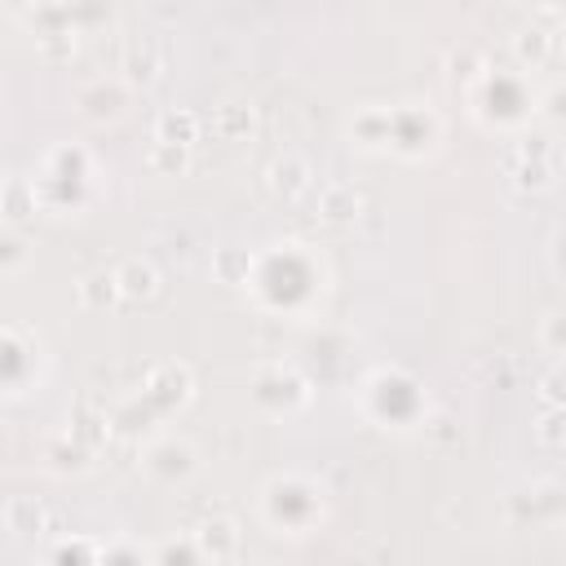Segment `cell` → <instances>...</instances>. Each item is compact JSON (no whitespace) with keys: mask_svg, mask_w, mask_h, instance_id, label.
Wrapping results in <instances>:
<instances>
[{"mask_svg":"<svg viewBox=\"0 0 566 566\" xmlns=\"http://www.w3.org/2000/svg\"><path fill=\"white\" fill-rule=\"evenodd\" d=\"M119 270V287H124V301H155L159 292H164V279H159V270L150 265V261H142V256H128L124 265H115Z\"/></svg>","mask_w":566,"mask_h":566,"instance_id":"7402d4cb","label":"cell"},{"mask_svg":"<svg viewBox=\"0 0 566 566\" xmlns=\"http://www.w3.org/2000/svg\"><path fill=\"white\" fill-rule=\"evenodd\" d=\"M212 124H217V133H221V137H239V133H248V128H252V111H248V106H221Z\"/></svg>","mask_w":566,"mask_h":566,"instance_id":"1f68e13d","label":"cell"},{"mask_svg":"<svg viewBox=\"0 0 566 566\" xmlns=\"http://www.w3.org/2000/svg\"><path fill=\"white\" fill-rule=\"evenodd\" d=\"M332 513V500H327V486L310 473H274L261 482L256 491V517L270 535H283V539H305L314 535Z\"/></svg>","mask_w":566,"mask_h":566,"instance_id":"3957f363","label":"cell"},{"mask_svg":"<svg viewBox=\"0 0 566 566\" xmlns=\"http://www.w3.org/2000/svg\"><path fill=\"white\" fill-rule=\"evenodd\" d=\"M544 18H557V22H566V0H553V4L544 9Z\"/></svg>","mask_w":566,"mask_h":566,"instance_id":"74e56055","label":"cell"},{"mask_svg":"<svg viewBox=\"0 0 566 566\" xmlns=\"http://www.w3.org/2000/svg\"><path fill=\"white\" fill-rule=\"evenodd\" d=\"M243 287L256 301V310H265V314L314 318L318 301L332 287V274L314 248L283 239V243H265L261 252H252V270H248Z\"/></svg>","mask_w":566,"mask_h":566,"instance_id":"6da1fadb","label":"cell"},{"mask_svg":"<svg viewBox=\"0 0 566 566\" xmlns=\"http://www.w3.org/2000/svg\"><path fill=\"white\" fill-rule=\"evenodd\" d=\"M190 394H195V380H190V371H186L181 363H164V367H155V371L146 376V385L137 389V398H142L155 416H172L177 407L190 402Z\"/></svg>","mask_w":566,"mask_h":566,"instance_id":"5bb4252c","label":"cell"},{"mask_svg":"<svg viewBox=\"0 0 566 566\" xmlns=\"http://www.w3.org/2000/svg\"><path fill=\"white\" fill-rule=\"evenodd\" d=\"M137 464H142V473L150 482L177 486V482H190L199 473V451H195V442H186L177 433H155V438L142 442Z\"/></svg>","mask_w":566,"mask_h":566,"instance_id":"8fae6325","label":"cell"},{"mask_svg":"<svg viewBox=\"0 0 566 566\" xmlns=\"http://www.w3.org/2000/svg\"><path fill=\"white\" fill-rule=\"evenodd\" d=\"M4 531H9V535L44 531V509H40L31 495H13V500L4 504Z\"/></svg>","mask_w":566,"mask_h":566,"instance_id":"484cf974","label":"cell"},{"mask_svg":"<svg viewBox=\"0 0 566 566\" xmlns=\"http://www.w3.org/2000/svg\"><path fill=\"white\" fill-rule=\"evenodd\" d=\"M509 53H513V62L526 66V71L548 66V62L557 57V27H548V22H526V27H517L513 40H509Z\"/></svg>","mask_w":566,"mask_h":566,"instance_id":"ac0fdd59","label":"cell"},{"mask_svg":"<svg viewBox=\"0 0 566 566\" xmlns=\"http://www.w3.org/2000/svg\"><path fill=\"white\" fill-rule=\"evenodd\" d=\"M168 71V40L164 35H133L119 53V75L133 88H155Z\"/></svg>","mask_w":566,"mask_h":566,"instance_id":"4fadbf2b","label":"cell"},{"mask_svg":"<svg viewBox=\"0 0 566 566\" xmlns=\"http://www.w3.org/2000/svg\"><path fill=\"white\" fill-rule=\"evenodd\" d=\"M548 265H553V274H557V279H566V226L548 239Z\"/></svg>","mask_w":566,"mask_h":566,"instance_id":"d590c367","label":"cell"},{"mask_svg":"<svg viewBox=\"0 0 566 566\" xmlns=\"http://www.w3.org/2000/svg\"><path fill=\"white\" fill-rule=\"evenodd\" d=\"M539 115L566 133V80H557L553 88H544V102H539Z\"/></svg>","mask_w":566,"mask_h":566,"instance_id":"4dcf8cb0","label":"cell"},{"mask_svg":"<svg viewBox=\"0 0 566 566\" xmlns=\"http://www.w3.org/2000/svg\"><path fill=\"white\" fill-rule=\"evenodd\" d=\"M150 557L155 562H203L199 557V544H195V535L186 531V539L177 544V539H168V544H159V548H150Z\"/></svg>","mask_w":566,"mask_h":566,"instance_id":"d6a6232c","label":"cell"},{"mask_svg":"<svg viewBox=\"0 0 566 566\" xmlns=\"http://www.w3.org/2000/svg\"><path fill=\"white\" fill-rule=\"evenodd\" d=\"M93 447L88 442H80L75 433H62V438H53L49 447H44V464L53 469V473H84L88 464H93Z\"/></svg>","mask_w":566,"mask_h":566,"instance_id":"603a6c76","label":"cell"},{"mask_svg":"<svg viewBox=\"0 0 566 566\" xmlns=\"http://www.w3.org/2000/svg\"><path fill=\"white\" fill-rule=\"evenodd\" d=\"M199 115L195 111H164L155 119V137L159 142H177V146H195L199 142Z\"/></svg>","mask_w":566,"mask_h":566,"instance_id":"cb8c5ba5","label":"cell"},{"mask_svg":"<svg viewBox=\"0 0 566 566\" xmlns=\"http://www.w3.org/2000/svg\"><path fill=\"white\" fill-rule=\"evenodd\" d=\"M252 402L265 411V416H274V420H287V416H296V411H305L310 407V398H314V389H310V376L292 363V358H261L256 367H252Z\"/></svg>","mask_w":566,"mask_h":566,"instance_id":"ba28073f","label":"cell"},{"mask_svg":"<svg viewBox=\"0 0 566 566\" xmlns=\"http://www.w3.org/2000/svg\"><path fill=\"white\" fill-rule=\"evenodd\" d=\"M389 133H394V106H380V102L358 106L345 124L349 146L363 155H389Z\"/></svg>","mask_w":566,"mask_h":566,"instance_id":"2e32d148","label":"cell"},{"mask_svg":"<svg viewBox=\"0 0 566 566\" xmlns=\"http://www.w3.org/2000/svg\"><path fill=\"white\" fill-rule=\"evenodd\" d=\"M265 190L279 203H301L305 195H314V164L305 155H296V150H283L265 168Z\"/></svg>","mask_w":566,"mask_h":566,"instance_id":"9a60e30c","label":"cell"},{"mask_svg":"<svg viewBox=\"0 0 566 566\" xmlns=\"http://www.w3.org/2000/svg\"><path fill=\"white\" fill-rule=\"evenodd\" d=\"M195 544H199V557L203 562H234L239 548H243V531L230 513H208L195 522Z\"/></svg>","mask_w":566,"mask_h":566,"instance_id":"e0dca14e","label":"cell"},{"mask_svg":"<svg viewBox=\"0 0 566 566\" xmlns=\"http://www.w3.org/2000/svg\"><path fill=\"white\" fill-rule=\"evenodd\" d=\"M522 4H535V9H539V13H544V9H548V4H553V0H522Z\"/></svg>","mask_w":566,"mask_h":566,"instance_id":"ab89813d","label":"cell"},{"mask_svg":"<svg viewBox=\"0 0 566 566\" xmlns=\"http://www.w3.org/2000/svg\"><path fill=\"white\" fill-rule=\"evenodd\" d=\"M248 270H252V252H243V248H217L212 252V274L221 279V283H248Z\"/></svg>","mask_w":566,"mask_h":566,"instance_id":"4316f807","label":"cell"},{"mask_svg":"<svg viewBox=\"0 0 566 566\" xmlns=\"http://www.w3.org/2000/svg\"><path fill=\"white\" fill-rule=\"evenodd\" d=\"M4 4H9V13H18V18H27V13H31L35 4H44V0H4Z\"/></svg>","mask_w":566,"mask_h":566,"instance_id":"8d00e7d4","label":"cell"},{"mask_svg":"<svg viewBox=\"0 0 566 566\" xmlns=\"http://www.w3.org/2000/svg\"><path fill=\"white\" fill-rule=\"evenodd\" d=\"M535 433L548 447H566V407H548V416L535 424Z\"/></svg>","mask_w":566,"mask_h":566,"instance_id":"836d02e7","label":"cell"},{"mask_svg":"<svg viewBox=\"0 0 566 566\" xmlns=\"http://www.w3.org/2000/svg\"><path fill=\"white\" fill-rule=\"evenodd\" d=\"M133 84L124 75H97V80H84L75 93H71V106L88 119V124H115L128 115V102H133Z\"/></svg>","mask_w":566,"mask_h":566,"instance_id":"7c38bea8","label":"cell"},{"mask_svg":"<svg viewBox=\"0 0 566 566\" xmlns=\"http://www.w3.org/2000/svg\"><path fill=\"white\" fill-rule=\"evenodd\" d=\"M75 301H80V310H93V314H106V310L124 305L119 270H88V274L75 283Z\"/></svg>","mask_w":566,"mask_h":566,"instance_id":"ffe728a7","label":"cell"},{"mask_svg":"<svg viewBox=\"0 0 566 566\" xmlns=\"http://www.w3.org/2000/svg\"><path fill=\"white\" fill-rule=\"evenodd\" d=\"M0 212H4V226H22L27 217L44 212L35 177H27V172H9V177H4V190H0Z\"/></svg>","mask_w":566,"mask_h":566,"instance_id":"d6986e66","label":"cell"},{"mask_svg":"<svg viewBox=\"0 0 566 566\" xmlns=\"http://www.w3.org/2000/svg\"><path fill=\"white\" fill-rule=\"evenodd\" d=\"M557 57H566V22L557 27Z\"/></svg>","mask_w":566,"mask_h":566,"instance_id":"f35d334b","label":"cell"},{"mask_svg":"<svg viewBox=\"0 0 566 566\" xmlns=\"http://www.w3.org/2000/svg\"><path fill=\"white\" fill-rule=\"evenodd\" d=\"M66 4H75V0H66Z\"/></svg>","mask_w":566,"mask_h":566,"instance_id":"60d3db41","label":"cell"},{"mask_svg":"<svg viewBox=\"0 0 566 566\" xmlns=\"http://www.w3.org/2000/svg\"><path fill=\"white\" fill-rule=\"evenodd\" d=\"M539 345H544L548 354L566 358V305H562V310H548V314L539 318Z\"/></svg>","mask_w":566,"mask_h":566,"instance_id":"f546056e","label":"cell"},{"mask_svg":"<svg viewBox=\"0 0 566 566\" xmlns=\"http://www.w3.org/2000/svg\"><path fill=\"white\" fill-rule=\"evenodd\" d=\"M500 177L517 195H539L562 177V142L548 133H513V142L500 150Z\"/></svg>","mask_w":566,"mask_h":566,"instance_id":"8992f818","label":"cell"},{"mask_svg":"<svg viewBox=\"0 0 566 566\" xmlns=\"http://www.w3.org/2000/svg\"><path fill=\"white\" fill-rule=\"evenodd\" d=\"M97 159L84 142H57L40 155L35 164V186H40V203L44 212H57V217H71V212H84L97 203Z\"/></svg>","mask_w":566,"mask_h":566,"instance_id":"5b68a950","label":"cell"},{"mask_svg":"<svg viewBox=\"0 0 566 566\" xmlns=\"http://www.w3.org/2000/svg\"><path fill=\"white\" fill-rule=\"evenodd\" d=\"M314 208H318L314 217L327 221V226H354L358 212H363V195H358L354 186H345V181H327V186L318 190Z\"/></svg>","mask_w":566,"mask_h":566,"instance_id":"44dd1931","label":"cell"},{"mask_svg":"<svg viewBox=\"0 0 566 566\" xmlns=\"http://www.w3.org/2000/svg\"><path fill=\"white\" fill-rule=\"evenodd\" d=\"M354 407H358V416H363L367 424L394 429V433H416V429L424 424V416L433 411L424 385H420L407 367H371V371L358 380Z\"/></svg>","mask_w":566,"mask_h":566,"instance_id":"277c9868","label":"cell"},{"mask_svg":"<svg viewBox=\"0 0 566 566\" xmlns=\"http://www.w3.org/2000/svg\"><path fill=\"white\" fill-rule=\"evenodd\" d=\"M447 137V119L438 115L433 102H398L394 106V133H389V155L420 164L429 155H438Z\"/></svg>","mask_w":566,"mask_h":566,"instance_id":"9c48e42d","label":"cell"},{"mask_svg":"<svg viewBox=\"0 0 566 566\" xmlns=\"http://www.w3.org/2000/svg\"><path fill=\"white\" fill-rule=\"evenodd\" d=\"M464 102L486 133H526L539 115L544 88L517 62H482V71L464 84Z\"/></svg>","mask_w":566,"mask_h":566,"instance_id":"7a4b0ae2","label":"cell"},{"mask_svg":"<svg viewBox=\"0 0 566 566\" xmlns=\"http://www.w3.org/2000/svg\"><path fill=\"white\" fill-rule=\"evenodd\" d=\"M539 398H544L548 407H566V358L539 380Z\"/></svg>","mask_w":566,"mask_h":566,"instance_id":"e575fe53","label":"cell"},{"mask_svg":"<svg viewBox=\"0 0 566 566\" xmlns=\"http://www.w3.org/2000/svg\"><path fill=\"white\" fill-rule=\"evenodd\" d=\"M49 371V354L40 345V336L27 323H4L0 327V380H4V398L18 402L31 389L44 385Z\"/></svg>","mask_w":566,"mask_h":566,"instance_id":"52a82bcc","label":"cell"},{"mask_svg":"<svg viewBox=\"0 0 566 566\" xmlns=\"http://www.w3.org/2000/svg\"><path fill=\"white\" fill-rule=\"evenodd\" d=\"M146 168H150V172H159V177H177V172H186V168H190V146H177V142H159V137H150V146H146Z\"/></svg>","mask_w":566,"mask_h":566,"instance_id":"d4e9b609","label":"cell"},{"mask_svg":"<svg viewBox=\"0 0 566 566\" xmlns=\"http://www.w3.org/2000/svg\"><path fill=\"white\" fill-rule=\"evenodd\" d=\"M27 256H31L27 234H22L18 226H4V234H0V274H4V279H13V274L27 265Z\"/></svg>","mask_w":566,"mask_h":566,"instance_id":"f1b7e54d","label":"cell"},{"mask_svg":"<svg viewBox=\"0 0 566 566\" xmlns=\"http://www.w3.org/2000/svg\"><path fill=\"white\" fill-rule=\"evenodd\" d=\"M80 35H84V27H66V31L40 35V40H35V53H40L44 62H71L75 49H80Z\"/></svg>","mask_w":566,"mask_h":566,"instance_id":"83f0119b","label":"cell"},{"mask_svg":"<svg viewBox=\"0 0 566 566\" xmlns=\"http://www.w3.org/2000/svg\"><path fill=\"white\" fill-rule=\"evenodd\" d=\"M504 513L522 531H553L566 522V482L562 478H535L509 495Z\"/></svg>","mask_w":566,"mask_h":566,"instance_id":"30bf717a","label":"cell"}]
</instances>
